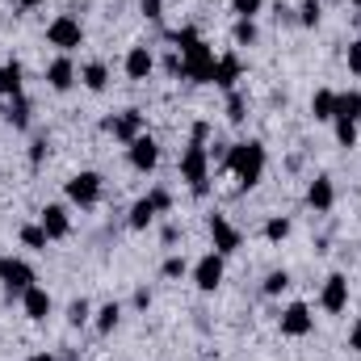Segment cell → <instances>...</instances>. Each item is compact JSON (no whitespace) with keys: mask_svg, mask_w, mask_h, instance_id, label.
Here are the masks:
<instances>
[{"mask_svg":"<svg viewBox=\"0 0 361 361\" xmlns=\"http://www.w3.org/2000/svg\"><path fill=\"white\" fill-rule=\"evenodd\" d=\"M173 42H177L180 51V63H185V80H193V85H214V51H210V42L197 34V30H177L173 34Z\"/></svg>","mask_w":361,"mask_h":361,"instance_id":"6da1fadb","label":"cell"},{"mask_svg":"<svg viewBox=\"0 0 361 361\" xmlns=\"http://www.w3.org/2000/svg\"><path fill=\"white\" fill-rule=\"evenodd\" d=\"M265 164H269V156H265V143H261V139L231 143V147H227V160H223V169L235 177L240 189H252L257 180L265 177Z\"/></svg>","mask_w":361,"mask_h":361,"instance_id":"7a4b0ae2","label":"cell"},{"mask_svg":"<svg viewBox=\"0 0 361 361\" xmlns=\"http://www.w3.org/2000/svg\"><path fill=\"white\" fill-rule=\"evenodd\" d=\"M180 180H185L197 197L210 189V147H206V143L189 139V147L180 152Z\"/></svg>","mask_w":361,"mask_h":361,"instance_id":"3957f363","label":"cell"},{"mask_svg":"<svg viewBox=\"0 0 361 361\" xmlns=\"http://www.w3.org/2000/svg\"><path fill=\"white\" fill-rule=\"evenodd\" d=\"M0 286H4L8 298H21L30 286H38V281H34V269H30V261L4 252V257H0Z\"/></svg>","mask_w":361,"mask_h":361,"instance_id":"277c9868","label":"cell"},{"mask_svg":"<svg viewBox=\"0 0 361 361\" xmlns=\"http://www.w3.org/2000/svg\"><path fill=\"white\" fill-rule=\"evenodd\" d=\"M47 42L55 47V51H63V55H72L76 47H85V25L72 17V13H59L51 25H47Z\"/></svg>","mask_w":361,"mask_h":361,"instance_id":"5b68a950","label":"cell"},{"mask_svg":"<svg viewBox=\"0 0 361 361\" xmlns=\"http://www.w3.org/2000/svg\"><path fill=\"white\" fill-rule=\"evenodd\" d=\"M101 193H105V180H101V173H76V177H68V202L72 206H80V210H89V206H97L101 202Z\"/></svg>","mask_w":361,"mask_h":361,"instance_id":"8992f818","label":"cell"},{"mask_svg":"<svg viewBox=\"0 0 361 361\" xmlns=\"http://www.w3.org/2000/svg\"><path fill=\"white\" fill-rule=\"evenodd\" d=\"M210 244H214V252L231 257V252L244 248V231H240L227 214H210Z\"/></svg>","mask_w":361,"mask_h":361,"instance_id":"52a82bcc","label":"cell"},{"mask_svg":"<svg viewBox=\"0 0 361 361\" xmlns=\"http://www.w3.org/2000/svg\"><path fill=\"white\" fill-rule=\"evenodd\" d=\"M193 286L202 290V294H214L219 286H223V273H227V265H223V252H206L197 265H193Z\"/></svg>","mask_w":361,"mask_h":361,"instance_id":"ba28073f","label":"cell"},{"mask_svg":"<svg viewBox=\"0 0 361 361\" xmlns=\"http://www.w3.org/2000/svg\"><path fill=\"white\" fill-rule=\"evenodd\" d=\"M126 160H130V169H135V173H152V169L160 164V143L143 130L135 143H126Z\"/></svg>","mask_w":361,"mask_h":361,"instance_id":"9c48e42d","label":"cell"},{"mask_svg":"<svg viewBox=\"0 0 361 361\" xmlns=\"http://www.w3.org/2000/svg\"><path fill=\"white\" fill-rule=\"evenodd\" d=\"M118 143H135L139 135H143V114L139 109H122V114H114V118H105L101 122Z\"/></svg>","mask_w":361,"mask_h":361,"instance_id":"30bf717a","label":"cell"},{"mask_svg":"<svg viewBox=\"0 0 361 361\" xmlns=\"http://www.w3.org/2000/svg\"><path fill=\"white\" fill-rule=\"evenodd\" d=\"M319 307H324L328 315L349 311V277H345V273H332V277L324 281V290H319Z\"/></svg>","mask_w":361,"mask_h":361,"instance_id":"8fae6325","label":"cell"},{"mask_svg":"<svg viewBox=\"0 0 361 361\" xmlns=\"http://www.w3.org/2000/svg\"><path fill=\"white\" fill-rule=\"evenodd\" d=\"M311 328H315V315H311V307L307 302H290L286 311H281V336H311Z\"/></svg>","mask_w":361,"mask_h":361,"instance_id":"7c38bea8","label":"cell"},{"mask_svg":"<svg viewBox=\"0 0 361 361\" xmlns=\"http://www.w3.org/2000/svg\"><path fill=\"white\" fill-rule=\"evenodd\" d=\"M76 80H80V72H76L72 55H59V59H51V63H47V85H51L55 92H68Z\"/></svg>","mask_w":361,"mask_h":361,"instance_id":"4fadbf2b","label":"cell"},{"mask_svg":"<svg viewBox=\"0 0 361 361\" xmlns=\"http://www.w3.org/2000/svg\"><path fill=\"white\" fill-rule=\"evenodd\" d=\"M122 68H126V76H130V80H147V76L156 72V55H152V47H147V42L130 47V51H126V63H122Z\"/></svg>","mask_w":361,"mask_h":361,"instance_id":"5bb4252c","label":"cell"},{"mask_svg":"<svg viewBox=\"0 0 361 361\" xmlns=\"http://www.w3.org/2000/svg\"><path fill=\"white\" fill-rule=\"evenodd\" d=\"M38 223H42V231H47L51 240H68V235H72V214H68V206H59V202H51Z\"/></svg>","mask_w":361,"mask_h":361,"instance_id":"9a60e30c","label":"cell"},{"mask_svg":"<svg viewBox=\"0 0 361 361\" xmlns=\"http://www.w3.org/2000/svg\"><path fill=\"white\" fill-rule=\"evenodd\" d=\"M240 76H244V63H240V55L235 51H227V55H219L214 59V85L223 92H231L240 85Z\"/></svg>","mask_w":361,"mask_h":361,"instance_id":"2e32d148","label":"cell"},{"mask_svg":"<svg viewBox=\"0 0 361 361\" xmlns=\"http://www.w3.org/2000/svg\"><path fill=\"white\" fill-rule=\"evenodd\" d=\"M307 206H311L315 214H328V210L336 206V185H332V177H315L307 185Z\"/></svg>","mask_w":361,"mask_h":361,"instance_id":"e0dca14e","label":"cell"},{"mask_svg":"<svg viewBox=\"0 0 361 361\" xmlns=\"http://www.w3.org/2000/svg\"><path fill=\"white\" fill-rule=\"evenodd\" d=\"M21 307H25V315H30L34 324H42V319L51 315V294H47L42 286H30V290L21 294Z\"/></svg>","mask_w":361,"mask_h":361,"instance_id":"ac0fdd59","label":"cell"},{"mask_svg":"<svg viewBox=\"0 0 361 361\" xmlns=\"http://www.w3.org/2000/svg\"><path fill=\"white\" fill-rule=\"evenodd\" d=\"M80 85H85L89 92H105L109 89V63H105V59L85 63V68H80Z\"/></svg>","mask_w":361,"mask_h":361,"instance_id":"d6986e66","label":"cell"},{"mask_svg":"<svg viewBox=\"0 0 361 361\" xmlns=\"http://www.w3.org/2000/svg\"><path fill=\"white\" fill-rule=\"evenodd\" d=\"M21 85H25V72H21V63L17 59H8V63H0V97H21Z\"/></svg>","mask_w":361,"mask_h":361,"instance_id":"ffe728a7","label":"cell"},{"mask_svg":"<svg viewBox=\"0 0 361 361\" xmlns=\"http://www.w3.org/2000/svg\"><path fill=\"white\" fill-rule=\"evenodd\" d=\"M156 219H160V210H156L147 197H139V202L130 206V219H126V227H130V231H147Z\"/></svg>","mask_w":361,"mask_h":361,"instance_id":"44dd1931","label":"cell"},{"mask_svg":"<svg viewBox=\"0 0 361 361\" xmlns=\"http://www.w3.org/2000/svg\"><path fill=\"white\" fill-rule=\"evenodd\" d=\"M336 118H345V122H361V92L349 89V92H336ZM332 118V122H336Z\"/></svg>","mask_w":361,"mask_h":361,"instance_id":"7402d4cb","label":"cell"},{"mask_svg":"<svg viewBox=\"0 0 361 361\" xmlns=\"http://www.w3.org/2000/svg\"><path fill=\"white\" fill-rule=\"evenodd\" d=\"M311 114H315V122H332V118H336V92L315 89V97H311Z\"/></svg>","mask_w":361,"mask_h":361,"instance_id":"603a6c76","label":"cell"},{"mask_svg":"<svg viewBox=\"0 0 361 361\" xmlns=\"http://www.w3.org/2000/svg\"><path fill=\"white\" fill-rule=\"evenodd\" d=\"M257 38H261L257 21H252V17H235V25H231V42H235V47H257Z\"/></svg>","mask_w":361,"mask_h":361,"instance_id":"cb8c5ba5","label":"cell"},{"mask_svg":"<svg viewBox=\"0 0 361 361\" xmlns=\"http://www.w3.org/2000/svg\"><path fill=\"white\" fill-rule=\"evenodd\" d=\"M4 118H8L17 130H25V126L34 122V105H30L25 97H13V101H8V109H4Z\"/></svg>","mask_w":361,"mask_h":361,"instance_id":"d4e9b609","label":"cell"},{"mask_svg":"<svg viewBox=\"0 0 361 361\" xmlns=\"http://www.w3.org/2000/svg\"><path fill=\"white\" fill-rule=\"evenodd\" d=\"M118 324H122V307H118V302H105V307H101V311L92 315V328H97L101 336H109V332H114Z\"/></svg>","mask_w":361,"mask_h":361,"instance_id":"484cf974","label":"cell"},{"mask_svg":"<svg viewBox=\"0 0 361 361\" xmlns=\"http://www.w3.org/2000/svg\"><path fill=\"white\" fill-rule=\"evenodd\" d=\"M21 244H25L30 252H47V244H51V235L42 231V223H25V227H21Z\"/></svg>","mask_w":361,"mask_h":361,"instance_id":"4316f807","label":"cell"},{"mask_svg":"<svg viewBox=\"0 0 361 361\" xmlns=\"http://www.w3.org/2000/svg\"><path fill=\"white\" fill-rule=\"evenodd\" d=\"M68 324H72V328H85V324H92V307H89V298H76V302L68 307Z\"/></svg>","mask_w":361,"mask_h":361,"instance_id":"83f0119b","label":"cell"},{"mask_svg":"<svg viewBox=\"0 0 361 361\" xmlns=\"http://www.w3.org/2000/svg\"><path fill=\"white\" fill-rule=\"evenodd\" d=\"M290 231H294V227H290V219H286V214H277V219L265 223V240H269V244H281Z\"/></svg>","mask_w":361,"mask_h":361,"instance_id":"f1b7e54d","label":"cell"},{"mask_svg":"<svg viewBox=\"0 0 361 361\" xmlns=\"http://www.w3.org/2000/svg\"><path fill=\"white\" fill-rule=\"evenodd\" d=\"M261 290H265L269 298H277V294H286V290H290V273H286V269H273L269 277H265V286H261Z\"/></svg>","mask_w":361,"mask_h":361,"instance_id":"f546056e","label":"cell"},{"mask_svg":"<svg viewBox=\"0 0 361 361\" xmlns=\"http://www.w3.org/2000/svg\"><path fill=\"white\" fill-rule=\"evenodd\" d=\"M319 13H324V4H319V0H302V4H298V25H307V30H311V25H319Z\"/></svg>","mask_w":361,"mask_h":361,"instance_id":"4dcf8cb0","label":"cell"},{"mask_svg":"<svg viewBox=\"0 0 361 361\" xmlns=\"http://www.w3.org/2000/svg\"><path fill=\"white\" fill-rule=\"evenodd\" d=\"M332 126H336V143H341V147H357V122H345V118H336Z\"/></svg>","mask_w":361,"mask_h":361,"instance_id":"1f68e13d","label":"cell"},{"mask_svg":"<svg viewBox=\"0 0 361 361\" xmlns=\"http://www.w3.org/2000/svg\"><path fill=\"white\" fill-rule=\"evenodd\" d=\"M244 114H248V101H244V92L231 89V92H227V118H231V122H244Z\"/></svg>","mask_w":361,"mask_h":361,"instance_id":"d6a6232c","label":"cell"},{"mask_svg":"<svg viewBox=\"0 0 361 361\" xmlns=\"http://www.w3.org/2000/svg\"><path fill=\"white\" fill-rule=\"evenodd\" d=\"M160 273H164L169 281H177V277H185V273H189V265H185V257H169V261L160 265Z\"/></svg>","mask_w":361,"mask_h":361,"instance_id":"836d02e7","label":"cell"},{"mask_svg":"<svg viewBox=\"0 0 361 361\" xmlns=\"http://www.w3.org/2000/svg\"><path fill=\"white\" fill-rule=\"evenodd\" d=\"M261 4H265V0H231V13H235V17H252V21H257Z\"/></svg>","mask_w":361,"mask_h":361,"instance_id":"e575fe53","label":"cell"},{"mask_svg":"<svg viewBox=\"0 0 361 361\" xmlns=\"http://www.w3.org/2000/svg\"><path fill=\"white\" fill-rule=\"evenodd\" d=\"M47 156H51V143H47V139H42V135H38V139H34V143H30V164H34V169H38V164H42V160H47Z\"/></svg>","mask_w":361,"mask_h":361,"instance_id":"d590c367","label":"cell"},{"mask_svg":"<svg viewBox=\"0 0 361 361\" xmlns=\"http://www.w3.org/2000/svg\"><path fill=\"white\" fill-rule=\"evenodd\" d=\"M147 202H152L160 214H169V210H173V193H169V189H152V193H147Z\"/></svg>","mask_w":361,"mask_h":361,"instance_id":"8d00e7d4","label":"cell"},{"mask_svg":"<svg viewBox=\"0 0 361 361\" xmlns=\"http://www.w3.org/2000/svg\"><path fill=\"white\" fill-rule=\"evenodd\" d=\"M345 63H349V72H353V76H361V38H353V42H349Z\"/></svg>","mask_w":361,"mask_h":361,"instance_id":"74e56055","label":"cell"},{"mask_svg":"<svg viewBox=\"0 0 361 361\" xmlns=\"http://www.w3.org/2000/svg\"><path fill=\"white\" fill-rule=\"evenodd\" d=\"M139 13H143L147 21H160V13H164V0H139Z\"/></svg>","mask_w":361,"mask_h":361,"instance_id":"f35d334b","label":"cell"},{"mask_svg":"<svg viewBox=\"0 0 361 361\" xmlns=\"http://www.w3.org/2000/svg\"><path fill=\"white\" fill-rule=\"evenodd\" d=\"M349 349H353V353H361V319L349 328Z\"/></svg>","mask_w":361,"mask_h":361,"instance_id":"ab89813d","label":"cell"},{"mask_svg":"<svg viewBox=\"0 0 361 361\" xmlns=\"http://www.w3.org/2000/svg\"><path fill=\"white\" fill-rule=\"evenodd\" d=\"M135 307L147 311V307H152V294H147V290H135Z\"/></svg>","mask_w":361,"mask_h":361,"instance_id":"60d3db41","label":"cell"},{"mask_svg":"<svg viewBox=\"0 0 361 361\" xmlns=\"http://www.w3.org/2000/svg\"><path fill=\"white\" fill-rule=\"evenodd\" d=\"M193 139H197V143H206V139H210V126H206V122H197V126H193Z\"/></svg>","mask_w":361,"mask_h":361,"instance_id":"b9f144b4","label":"cell"},{"mask_svg":"<svg viewBox=\"0 0 361 361\" xmlns=\"http://www.w3.org/2000/svg\"><path fill=\"white\" fill-rule=\"evenodd\" d=\"M38 4H47V0H17V8H38Z\"/></svg>","mask_w":361,"mask_h":361,"instance_id":"7bdbcfd3","label":"cell"},{"mask_svg":"<svg viewBox=\"0 0 361 361\" xmlns=\"http://www.w3.org/2000/svg\"><path fill=\"white\" fill-rule=\"evenodd\" d=\"M30 361H59V357H55V353H34Z\"/></svg>","mask_w":361,"mask_h":361,"instance_id":"ee69618b","label":"cell"},{"mask_svg":"<svg viewBox=\"0 0 361 361\" xmlns=\"http://www.w3.org/2000/svg\"><path fill=\"white\" fill-rule=\"evenodd\" d=\"M349 4H353V8H361V0H349Z\"/></svg>","mask_w":361,"mask_h":361,"instance_id":"f6af8a7d","label":"cell"}]
</instances>
